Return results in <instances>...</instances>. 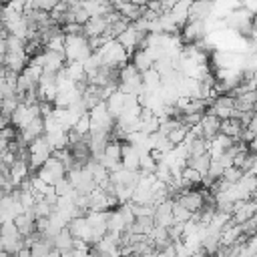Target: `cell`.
I'll use <instances>...</instances> for the list:
<instances>
[{"mask_svg": "<svg viewBox=\"0 0 257 257\" xmlns=\"http://www.w3.org/2000/svg\"><path fill=\"white\" fill-rule=\"evenodd\" d=\"M211 161H213L211 153H209V151H205L203 155H197V157H189V159H187V167L195 169V171H197V173H199L201 177H205V175L209 173Z\"/></svg>", "mask_w": 257, "mask_h": 257, "instance_id": "obj_29", "label": "cell"}, {"mask_svg": "<svg viewBox=\"0 0 257 257\" xmlns=\"http://www.w3.org/2000/svg\"><path fill=\"white\" fill-rule=\"evenodd\" d=\"M253 18H255V16H253L245 6H241V8H235V10H231V12L227 14L225 26H229L231 30L239 32V34L245 36V38H251L253 32H255Z\"/></svg>", "mask_w": 257, "mask_h": 257, "instance_id": "obj_2", "label": "cell"}, {"mask_svg": "<svg viewBox=\"0 0 257 257\" xmlns=\"http://www.w3.org/2000/svg\"><path fill=\"white\" fill-rule=\"evenodd\" d=\"M143 90H145V86H143V74L135 68V64L133 62H126L124 66H120V70H118V92L139 96Z\"/></svg>", "mask_w": 257, "mask_h": 257, "instance_id": "obj_1", "label": "cell"}, {"mask_svg": "<svg viewBox=\"0 0 257 257\" xmlns=\"http://www.w3.org/2000/svg\"><path fill=\"white\" fill-rule=\"evenodd\" d=\"M32 211H34L36 219H46V217H50V215H52L54 207H52L50 203H46L42 197H38V199H36V203H34V207H32Z\"/></svg>", "mask_w": 257, "mask_h": 257, "instance_id": "obj_34", "label": "cell"}, {"mask_svg": "<svg viewBox=\"0 0 257 257\" xmlns=\"http://www.w3.org/2000/svg\"><path fill=\"white\" fill-rule=\"evenodd\" d=\"M173 217H175V223H187V221H191L193 213L187 211L185 207H181L179 203H173Z\"/></svg>", "mask_w": 257, "mask_h": 257, "instance_id": "obj_37", "label": "cell"}, {"mask_svg": "<svg viewBox=\"0 0 257 257\" xmlns=\"http://www.w3.org/2000/svg\"><path fill=\"white\" fill-rule=\"evenodd\" d=\"M131 62H133V64H135V68H137V70L143 74V72H147L149 68H153L155 58L151 56V52H149L147 48H137V50L133 52Z\"/></svg>", "mask_w": 257, "mask_h": 257, "instance_id": "obj_24", "label": "cell"}, {"mask_svg": "<svg viewBox=\"0 0 257 257\" xmlns=\"http://www.w3.org/2000/svg\"><path fill=\"white\" fill-rule=\"evenodd\" d=\"M108 28V22L104 16H94V18H88L86 24L82 26V34L86 38H96V36H104Z\"/></svg>", "mask_w": 257, "mask_h": 257, "instance_id": "obj_20", "label": "cell"}, {"mask_svg": "<svg viewBox=\"0 0 257 257\" xmlns=\"http://www.w3.org/2000/svg\"><path fill=\"white\" fill-rule=\"evenodd\" d=\"M64 72H66V76H68L74 84L86 78V72H84V64H82V62H66Z\"/></svg>", "mask_w": 257, "mask_h": 257, "instance_id": "obj_33", "label": "cell"}, {"mask_svg": "<svg viewBox=\"0 0 257 257\" xmlns=\"http://www.w3.org/2000/svg\"><path fill=\"white\" fill-rule=\"evenodd\" d=\"M28 54H26V50H18V52H6V56H4V64H6V68L8 70H12V72H22L26 66H28Z\"/></svg>", "mask_w": 257, "mask_h": 257, "instance_id": "obj_21", "label": "cell"}, {"mask_svg": "<svg viewBox=\"0 0 257 257\" xmlns=\"http://www.w3.org/2000/svg\"><path fill=\"white\" fill-rule=\"evenodd\" d=\"M143 86L147 92H159L163 88L161 84V74L155 68H149L147 72H143Z\"/></svg>", "mask_w": 257, "mask_h": 257, "instance_id": "obj_32", "label": "cell"}, {"mask_svg": "<svg viewBox=\"0 0 257 257\" xmlns=\"http://www.w3.org/2000/svg\"><path fill=\"white\" fill-rule=\"evenodd\" d=\"M124 100H126V94H122V92H112L104 102H106V110H108V114L116 120L120 114H122V110H124Z\"/></svg>", "mask_w": 257, "mask_h": 257, "instance_id": "obj_28", "label": "cell"}, {"mask_svg": "<svg viewBox=\"0 0 257 257\" xmlns=\"http://www.w3.org/2000/svg\"><path fill=\"white\" fill-rule=\"evenodd\" d=\"M54 191H56V195H58V197H68V195L74 191V187L70 185L68 177H64V179H60V181L54 185Z\"/></svg>", "mask_w": 257, "mask_h": 257, "instance_id": "obj_38", "label": "cell"}, {"mask_svg": "<svg viewBox=\"0 0 257 257\" xmlns=\"http://www.w3.org/2000/svg\"><path fill=\"white\" fill-rule=\"evenodd\" d=\"M209 195H211V193H209ZM209 195H207V191H203V189H199V187H191V189L181 191V193L177 195L175 203H179L181 207H185V209L191 211V213H197V211H201V209L205 207Z\"/></svg>", "mask_w": 257, "mask_h": 257, "instance_id": "obj_6", "label": "cell"}, {"mask_svg": "<svg viewBox=\"0 0 257 257\" xmlns=\"http://www.w3.org/2000/svg\"><path fill=\"white\" fill-rule=\"evenodd\" d=\"M28 151H30V159H28V167H30V173H36L50 157H52V153H54V147L50 145V141H48V137L46 135H42V137H38L36 141H32L30 145H28Z\"/></svg>", "mask_w": 257, "mask_h": 257, "instance_id": "obj_4", "label": "cell"}, {"mask_svg": "<svg viewBox=\"0 0 257 257\" xmlns=\"http://www.w3.org/2000/svg\"><path fill=\"white\" fill-rule=\"evenodd\" d=\"M42 135H46L44 118H42V116H38V118H34L32 122H28L24 128H20V131H18V141H22L24 145H30L32 141H36V139H38V137H42Z\"/></svg>", "mask_w": 257, "mask_h": 257, "instance_id": "obj_14", "label": "cell"}, {"mask_svg": "<svg viewBox=\"0 0 257 257\" xmlns=\"http://www.w3.org/2000/svg\"><path fill=\"white\" fill-rule=\"evenodd\" d=\"M153 229H155V219L153 217H137L126 231L135 233V235H147L149 237Z\"/></svg>", "mask_w": 257, "mask_h": 257, "instance_id": "obj_30", "label": "cell"}, {"mask_svg": "<svg viewBox=\"0 0 257 257\" xmlns=\"http://www.w3.org/2000/svg\"><path fill=\"white\" fill-rule=\"evenodd\" d=\"M32 173H30V167H28V163L26 161H16L12 167H10V179H12V183L16 185V187H20V183L24 181V179H28Z\"/></svg>", "mask_w": 257, "mask_h": 257, "instance_id": "obj_31", "label": "cell"}, {"mask_svg": "<svg viewBox=\"0 0 257 257\" xmlns=\"http://www.w3.org/2000/svg\"><path fill=\"white\" fill-rule=\"evenodd\" d=\"M66 227H68V231L72 233L74 239L88 243V237H90V225H88V221H86V215H80V217L70 219Z\"/></svg>", "mask_w": 257, "mask_h": 257, "instance_id": "obj_18", "label": "cell"}, {"mask_svg": "<svg viewBox=\"0 0 257 257\" xmlns=\"http://www.w3.org/2000/svg\"><path fill=\"white\" fill-rule=\"evenodd\" d=\"M14 225H16V229L20 231V235L24 239L30 237V235H34L36 233V215H34V211L28 209V211L16 215L14 217Z\"/></svg>", "mask_w": 257, "mask_h": 257, "instance_id": "obj_17", "label": "cell"}, {"mask_svg": "<svg viewBox=\"0 0 257 257\" xmlns=\"http://www.w3.org/2000/svg\"><path fill=\"white\" fill-rule=\"evenodd\" d=\"M139 179H141V171H128L124 167H120V169H116V171L110 173V181L114 185H118V187L135 189L137 183H139Z\"/></svg>", "mask_w": 257, "mask_h": 257, "instance_id": "obj_16", "label": "cell"}, {"mask_svg": "<svg viewBox=\"0 0 257 257\" xmlns=\"http://www.w3.org/2000/svg\"><path fill=\"white\" fill-rule=\"evenodd\" d=\"M243 128H245V124H243L239 118L229 116V118H223V120H221V131H219V133H221V135H225V137H231V139L239 141V137H241Z\"/></svg>", "mask_w": 257, "mask_h": 257, "instance_id": "obj_27", "label": "cell"}, {"mask_svg": "<svg viewBox=\"0 0 257 257\" xmlns=\"http://www.w3.org/2000/svg\"><path fill=\"white\" fill-rule=\"evenodd\" d=\"M96 161H100V165H102L108 173L120 169V167H122V143L110 139L108 145L104 147V153H102L100 159H96Z\"/></svg>", "mask_w": 257, "mask_h": 257, "instance_id": "obj_9", "label": "cell"}, {"mask_svg": "<svg viewBox=\"0 0 257 257\" xmlns=\"http://www.w3.org/2000/svg\"><path fill=\"white\" fill-rule=\"evenodd\" d=\"M74 128H76L82 137H86V135H88V131H90V114H88V112H86V114H82V116L76 120Z\"/></svg>", "mask_w": 257, "mask_h": 257, "instance_id": "obj_39", "label": "cell"}, {"mask_svg": "<svg viewBox=\"0 0 257 257\" xmlns=\"http://www.w3.org/2000/svg\"><path fill=\"white\" fill-rule=\"evenodd\" d=\"M145 8H147V6H139V4H135V2H118V4H114V10H116L122 18H126L128 22L139 20V18L145 14Z\"/></svg>", "mask_w": 257, "mask_h": 257, "instance_id": "obj_22", "label": "cell"}, {"mask_svg": "<svg viewBox=\"0 0 257 257\" xmlns=\"http://www.w3.org/2000/svg\"><path fill=\"white\" fill-rule=\"evenodd\" d=\"M257 213V203L249 197V199H241V201H235L233 205V213H231V219L235 225H243L245 221H249L253 215Z\"/></svg>", "mask_w": 257, "mask_h": 257, "instance_id": "obj_12", "label": "cell"}, {"mask_svg": "<svg viewBox=\"0 0 257 257\" xmlns=\"http://www.w3.org/2000/svg\"><path fill=\"white\" fill-rule=\"evenodd\" d=\"M96 54H98V58H100L102 64L112 66V68H120V66H124V64L128 62V56H131V54H128L116 40H108V42H104V44L96 50Z\"/></svg>", "mask_w": 257, "mask_h": 257, "instance_id": "obj_5", "label": "cell"}, {"mask_svg": "<svg viewBox=\"0 0 257 257\" xmlns=\"http://www.w3.org/2000/svg\"><path fill=\"white\" fill-rule=\"evenodd\" d=\"M187 135H189V126L181 124V126L173 128V131H171V133L167 135V139L171 141V145H173V147H179V145H183V143H185Z\"/></svg>", "mask_w": 257, "mask_h": 257, "instance_id": "obj_35", "label": "cell"}, {"mask_svg": "<svg viewBox=\"0 0 257 257\" xmlns=\"http://www.w3.org/2000/svg\"><path fill=\"white\" fill-rule=\"evenodd\" d=\"M207 36V22L201 20H187V24L181 28V38L187 44H199Z\"/></svg>", "mask_w": 257, "mask_h": 257, "instance_id": "obj_11", "label": "cell"}, {"mask_svg": "<svg viewBox=\"0 0 257 257\" xmlns=\"http://www.w3.org/2000/svg\"><path fill=\"white\" fill-rule=\"evenodd\" d=\"M243 177H245V173H243L239 167H235V165L227 167V169H225V173H223V181H225V183H229V185L239 183Z\"/></svg>", "mask_w": 257, "mask_h": 257, "instance_id": "obj_36", "label": "cell"}, {"mask_svg": "<svg viewBox=\"0 0 257 257\" xmlns=\"http://www.w3.org/2000/svg\"><path fill=\"white\" fill-rule=\"evenodd\" d=\"M173 203H175V201L167 199V201H161L159 205H155V215H153L155 225L169 229V227L175 223V217H173Z\"/></svg>", "mask_w": 257, "mask_h": 257, "instance_id": "obj_15", "label": "cell"}, {"mask_svg": "<svg viewBox=\"0 0 257 257\" xmlns=\"http://www.w3.org/2000/svg\"><path fill=\"white\" fill-rule=\"evenodd\" d=\"M235 108L241 112H253L257 108V90H247L235 96Z\"/></svg>", "mask_w": 257, "mask_h": 257, "instance_id": "obj_26", "label": "cell"}, {"mask_svg": "<svg viewBox=\"0 0 257 257\" xmlns=\"http://www.w3.org/2000/svg\"><path fill=\"white\" fill-rule=\"evenodd\" d=\"M122 167L128 171H139L141 167V153L126 141L122 143Z\"/></svg>", "mask_w": 257, "mask_h": 257, "instance_id": "obj_23", "label": "cell"}, {"mask_svg": "<svg viewBox=\"0 0 257 257\" xmlns=\"http://www.w3.org/2000/svg\"><path fill=\"white\" fill-rule=\"evenodd\" d=\"M233 110H235V96L233 94H219V96H215L213 100H211V104H209V110L207 112H211V114H215L217 118H229L231 114H233Z\"/></svg>", "mask_w": 257, "mask_h": 257, "instance_id": "obj_10", "label": "cell"}, {"mask_svg": "<svg viewBox=\"0 0 257 257\" xmlns=\"http://www.w3.org/2000/svg\"><path fill=\"white\" fill-rule=\"evenodd\" d=\"M8 145H10V141H6V139H2V137H0V157L8 151Z\"/></svg>", "mask_w": 257, "mask_h": 257, "instance_id": "obj_42", "label": "cell"}, {"mask_svg": "<svg viewBox=\"0 0 257 257\" xmlns=\"http://www.w3.org/2000/svg\"><path fill=\"white\" fill-rule=\"evenodd\" d=\"M247 128H251L255 135H257V108L253 110V114H251V120H249V124H247Z\"/></svg>", "mask_w": 257, "mask_h": 257, "instance_id": "obj_41", "label": "cell"}, {"mask_svg": "<svg viewBox=\"0 0 257 257\" xmlns=\"http://www.w3.org/2000/svg\"><path fill=\"white\" fill-rule=\"evenodd\" d=\"M66 177H68L70 185L74 187V191L80 193V195H88V193H92V191L98 187L96 181H94V177L90 175V171H88L86 167L72 169V171L66 173Z\"/></svg>", "mask_w": 257, "mask_h": 257, "instance_id": "obj_7", "label": "cell"}, {"mask_svg": "<svg viewBox=\"0 0 257 257\" xmlns=\"http://www.w3.org/2000/svg\"><path fill=\"white\" fill-rule=\"evenodd\" d=\"M74 243H76V239L72 237V233L68 231V227H64L62 231H58V233L52 237V245H54V249L60 251V253L72 251V249H74Z\"/></svg>", "mask_w": 257, "mask_h": 257, "instance_id": "obj_25", "label": "cell"}, {"mask_svg": "<svg viewBox=\"0 0 257 257\" xmlns=\"http://www.w3.org/2000/svg\"><path fill=\"white\" fill-rule=\"evenodd\" d=\"M199 126H201L203 139L213 141V139L219 135V131H221V118H217V116L211 114V112H205L203 118H201V122H199Z\"/></svg>", "mask_w": 257, "mask_h": 257, "instance_id": "obj_19", "label": "cell"}, {"mask_svg": "<svg viewBox=\"0 0 257 257\" xmlns=\"http://www.w3.org/2000/svg\"><path fill=\"white\" fill-rule=\"evenodd\" d=\"M213 16H215V0H193L189 14H187V20L207 22Z\"/></svg>", "mask_w": 257, "mask_h": 257, "instance_id": "obj_13", "label": "cell"}, {"mask_svg": "<svg viewBox=\"0 0 257 257\" xmlns=\"http://www.w3.org/2000/svg\"><path fill=\"white\" fill-rule=\"evenodd\" d=\"M0 249H2V243H0Z\"/></svg>", "mask_w": 257, "mask_h": 257, "instance_id": "obj_43", "label": "cell"}, {"mask_svg": "<svg viewBox=\"0 0 257 257\" xmlns=\"http://www.w3.org/2000/svg\"><path fill=\"white\" fill-rule=\"evenodd\" d=\"M12 94H16V92H12V90L8 88L6 78H0V100H4L6 96H12Z\"/></svg>", "mask_w": 257, "mask_h": 257, "instance_id": "obj_40", "label": "cell"}, {"mask_svg": "<svg viewBox=\"0 0 257 257\" xmlns=\"http://www.w3.org/2000/svg\"><path fill=\"white\" fill-rule=\"evenodd\" d=\"M64 54H66V62H84L94 52L84 34H70V36H66Z\"/></svg>", "mask_w": 257, "mask_h": 257, "instance_id": "obj_3", "label": "cell"}, {"mask_svg": "<svg viewBox=\"0 0 257 257\" xmlns=\"http://www.w3.org/2000/svg\"><path fill=\"white\" fill-rule=\"evenodd\" d=\"M66 167H64V163L60 161V159H56V157H50L38 171H36V177H40L44 183H48V185H56L60 179H64L66 177Z\"/></svg>", "mask_w": 257, "mask_h": 257, "instance_id": "obj_8", "label": "cell"}]
</instances>
